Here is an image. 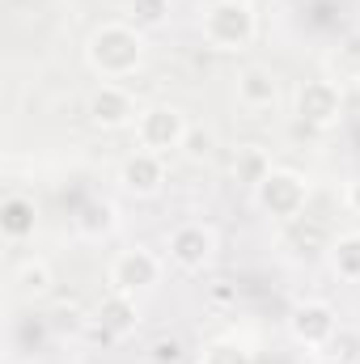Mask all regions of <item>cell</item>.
Masks as SVG:
<instances>
[{"mask_svg":"<svg viewBox=\"0 0 360 364\" xmlns=\"http://www.w3.org/2000/svg\"><path fill=\"white\" fill-rule=\"evenodd\" d=\"M144 60V34L127 21H102L85 43V64L102 81H123Z\"/></svg>","mask_w":360,"mask_h":364,"instance_id":"obj_1","label":"cell"},{"mask_svg":"<svg viewBox=\"0 0 360 364\" xmlns=\"http://www.w3.org/2000/svg\"><path fill=\"white\" fill-rule=\"evenodd\" d=\"M199 34L216 51H246L259 34V17L250 0H208L199 9Z\"/></svg>","mask_w":360,"mask_h":364,"instance_id":"obj_2","label":"cell"},{"mask_svg":"<svg viewBox=\"0 0 360 364\" xmlns=\"http://www.w3.org/2000/svg\"><path fill=\"white\" fill-rule=\"evenodd\" d=\"M305 203H309V182L297 170L271 166V174L255 186V208L263 216H275V220H297L305 212Z\"/></svg>","mask_w":360,"mask_h":364,"instance_id":"obj_3","label":"cell"},{"mask_svg":"<svg viewBox=\"0 0 360 364\" xmlns=\"http://www.w3.org/2000/svg\"><path fill=\"white\" fill-rule=\"evenodd\" d=\"M166 259L186 275L203 272L216 259V229L203 225V220H182L179 229L166 237Z\"/></svg>","mask_w":360,"mask_h":364,"instance_id":"obj_4","label":"cell"},{"mask_svg":"<svg viewBox=\"0 0 360 364\" xmlns=\"http://www.w3.org/2000/svg\"><path fill=\"white\" fill-rule=\"evenodd\" d=\"M186 132H191V123H186V114L179 106H149L136 119V144L149 149V153H162V157L182 149Z\"/></svg>","mask_w":360,"mask_h":364,"instance_id":"obj_5","label":"cell"},{"mask_svg":"<svg viewBox=\"0 0 360 364\" xmlns=\"http://www.w3.org/2000/svg\"><path fill=\"white\" fill-rule=\"evenodd\" d=\"M162 267L166 263L153 250L132 246V250L115 255V263H110V288L115 292H127V296H144V292H153L162 284Z\"/></svg>","mask_w":360,"mask_h":364,"instance_id":"obj_6","label":"cell"},{"mask_svg":"<svg viewBox=\"0 0 360 364\" xmlns=\"http://www.w3.org/2000/svg\"><path fill=\"white\" fill-rule=\"evenodd\" d=\"M288 335H292L301 348L322 352V348H331V343L339 339V318H335V309H331L327 301H301V305L288 314Z\"/></svg>","mask_w":360,"mask_h":364,"instance_id":"obj_7","label":"cell"},{"mask_svg":"<svg viewBox=\"0 0 360 364\" xmlns=\"http://www.w3.org/2000/svg\"><path fill=\"white\" fill-rule=\"evenodd\" d=\"M292 110H297V119H301L305 127H335L339 114H344V90H339L335 81L314 77V81H305V85L297 90Z\"/></svg>","mask_w":360,"mask_h":364,"instance_id":"obj_8","label":"cell"},{"mask_svg":"<svg viewBox=\"0 0 360 364\" xmlns=\"http://www.w3.org/2000/svg\"><path fill=\"white\" fill-rule=\"evenodd\" d=\"M140 110H136V97L123 90V85H97L90 93V123L102 132H119V127H136Z\"/></svg>","mask_w":360,"mask_h":364,"instance_id":"obj_9","label":"cell"},{"mask_svg":"<svg viewBox=\"0 0 360 364\" xmlns=\"http://www.w3.org/2000/svg\"><path fill=\"white\" fill-rule=\"evenodd\" d=\"M119 186L136 199H149L166 186V157L162 153H149V149H136L123 166H119Z\"/></svg>","mask_w":360,"mask_h":364,"instance_id":"obj_10","label":"cell"},{"mask_svg":"<svg viewBox=\"0 0 360 364\" xmlns=\"http://www.w3.org/2000/svg\"><path fill=\"white\" fill-rule=\"evenodd\" d=\"M93 326H97L106 339H127V335L140 326V305H136V296L110 288V292L97 301V309H93Z\"/></svg>","mask_w":360,"mask_h":364,"instance_id":"obj_11","label":"cell"},{"mask_svg":"<svg viewBox=\"0 0 360 364\" xmlns=\"http://www.w3.org/2000/svg\"><path fill=\"white\" fill-rule=\"evenodd\" d=\"M275 102H280V81L271 77L268 68H246V73H238V106L242 110H250V114H263V110H275Z\"/></svg>","mask_w":360,"mask_h":364,"instance_id":"obj_12","label":"cell"},{"mask_svg":"<svg viewBox=\"0 0 360 364\" xmlns=\"http://www.w3.org/2000/svg\"><path fill=\"white\" fill-rule=\"evenodd\" d=\"M34 225H38V212H34V199L30 195H9L0 203V237L4 242L34 237Z\"/></svg>","mask_w":360,"mask_h":364,"instance_id":"obj_13","label":"cell"},{"mask_svg":"<svg viewBox=\"0 0 360 364\" xmlns=\"http://www.w3.org/2000/svg\"><path fill=\"white\" fill-rule=\"evenodd\" d=\"M115 203H106V199H90V203H81V212L73 216V225H77V233L85 237V242H102V237H110L115 233Z\"/></svg>","mask_w":360,"mask_h":364,"instance_id":"obj_14","label":"cell"},{"mask_svg":"<svg viewBox=\"0 0 360 364\" xmlns=\"http://www.w3.org/2000/svg\"><path fill=\"white\" fill-rule=\"evenodd\" d=\"M327 263L344 284H360V233H339L327 246Z\"/></svg>","mask_w":360,"mask_h":364,"instance_id":"obj_15","label":"cell"},{"mask_svg":"<svg viewBox=\"0 0 360 364\" xmlns=\"http://www.w3.org/2000/svg\"><path fill=\"white\" fill-rule=\"evenodd\" d=\"M127 26H136L140 34L144 30H162L170 21V0H127Z\"/></svg>","mask_w":360,"mask_h":364,"instance_id":"obj_16","label":"cell"},{"mask_svg":"<svg viewBox=\"0 0 360 364\" xmlns=\"http://www.w3.org/2000/svg\"><path fill=\"white\" fill-rule=\"evenodd\" d=\"M233 170H238V178L250 182V191H255V186H259V182L271 174V161H268V153H263L259 144H246V149H238V157H233Z\"/></svg>","mask_w":360,"mask_h":364,"instance_id":"obj_17","label":"cell"},{"mask_svg":"<svg viewBox=\"0 0 360 364\" xmlns=\"http://www.w3.org/2000/svg\"><path fill=\"white\" fill-rule=\"evenodd\" d=\"M199 364H255V356H250L238 339H212V343L199 352Z\"/></svg>","mask_w":360,"mask_h":364,"instance_id":"obj_18","label":"cell"},{"mask_svg":"<svg viewBox=\"0 0 360 364\" xmlns=\"http://www.w3.org/2000/svg\"><path fill=\"white\" fill-rule=\"evenodd\" d=\"M17 292H21V296H34V301L47 296V292H51V267L38 263V259H34V263H21V272H17Z\"/></svg>","mask_w":360,"mask_h":364,"instance_id":"obj_19","label":"cell"},{"mask_svg":"<svg viewBox=\"0 0 360 364\" xmlns=\"http://www.w3.org/2000/svg\"><path fill=\"white\" fill-rule=\"evenodd\" d=\"M212 149H216V136H212V132H203V127H191V132H186V140H182V153H186L191 161H208V157H212Z\"/></svg>","mask_w":360,"mask_h":364,"instance_id":"obj_20","label":"cell"},{"mask_svg":"<svg viewBox=\"0 0 360 364\" xmlns=\"http://www.w3.org/2000/svg\"><path fill=\"white\" fill-rule=\"evenodd\" d=\"M149 356H153V364H179L182 348H179V339H157V343L149 348Z\"/></svg>","mask_w":360,"mask_h":364,"instance_id":"obj_21","label":"cell"},{"mask_svg":"<svg viewBox=\"0 0 360 364\" xmlns=\"http://www.w3.org/2000/svg\"><path fill=\"white\" fill-rule=\"evenodd\" d=\"M344 199H348V208H352V212H360V178H356V182H348Z\"/></svg>","mask_w":360,"mask_h":364,"instance_id":"obj_22","label":"cell"},{"mask_svg":"<svg viewBox=\"0 0 360 364\" xmlns=\"http://www.w3.org/2000/svg\"><path fill=\"white\" fill-rule=\"evenodd\" d=\"M322 364H344V360H339V356H331V360H322Z\"/></svg>","mask_w":360,"mask_h":364,"instance_id":"obj_23","label":"cell"},{"mask_svg":"<svg viewBox=\"0 0 360 364\" xmlns=\"http://www.w3.org/2000/svg\"><path fill=\"white\" fill-rule=\"evenodd\" d=\"M356 81H360V55H356Z\"/></svg>","mask_w":360,"mask_h":364,"instance_id":"obj_24","label":"cell"}]
</instances>
